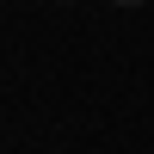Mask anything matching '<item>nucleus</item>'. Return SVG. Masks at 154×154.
I'll use <instances>...</instances> for the list:
<instances>
[]
</instances>
